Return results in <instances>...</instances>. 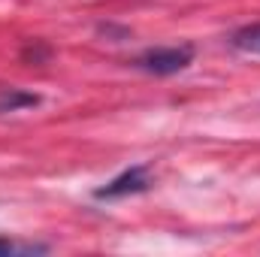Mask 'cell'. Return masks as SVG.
<instances>
[{"label":"cell","instance_id":"obj_1","mask_svg":"<svg viewBox=\"0 0 260 257\" xmlns=\"http://www.w3.org/2000/svg\"><path fill=\"white\" fill-rule=\"evenodd\" d=\"M194 64V46L182 43V46H154L139 52L136 58H130L133 70H142L148 76H176L182 70Z\"/></svg>","mask_w":260,"mask_h":257},{"label":"cell","instance_id":"obj_2","mask_svg":"<svg viewBox=\"0 0 260 257\" xmlns=\"http://www.w3.org/2000/svg\"><path fill=\"white\" fill-rule=\"evenodd\" d=\"M148 188H151V173L145 164H136V167H127L124 173H118L115 179H109L106 185H100L94 191V200H124V197L145 194Z\"/></svg>","mask_w":260,"mask_h":257},{"label":"cell","instance_id":"obj_3","mask_svg":"<svg viewBox=\"0 0 260 257\" xmlns=\"http://www.w3.org/2000/svg\"><path fill=\"white\" fill-rule=\"evenodd\" d=\"M34 254H49V245L46 242H30V239L0 236V257H34Z\"/></svg>","mask_w":260,"mask_h":257},{"label":"cell","instance_id":"obj_4","mask_svg":"<svg viewBox=\"0 0 260 257\" xmlns=\"http://www.w3.org/2000/svg\"><path fill=\"white\" fill-rule=\"evenodd\" d=\"M27 106H40V94L21 91V88H0V115L3 112H18Z\"/></svg>","mask_w":260,"mask_h":257},{"label":"cell","instance_id":"obj_5","mask_svg":"<svg viewBox=\"0 0 260 257\" xmlns=\"http://www.w3.org/2000/svg\"><path fill=\"white\" fill-rule=\"evenodd\" d=\"M227 43H230V49H236V52L260 55V21H257V24H245V27L233 30Z\"/></svg>","mask_w":260,"mask_h":257},{"label":"cell","instance_id":"obj_6","mask_svg":"<svg viewBox=\"0 0 260 257\" xmlns=\"http://www.w3.org/2000/svg\"><path fill=\"white\" fill-rule=\"evenodd\" d=\"M49 58H52V46H46L43 40H30L21 49V61L24 64H46Z\"/></svg>","mask_w":260,"mask_h":257}]
</instances>
